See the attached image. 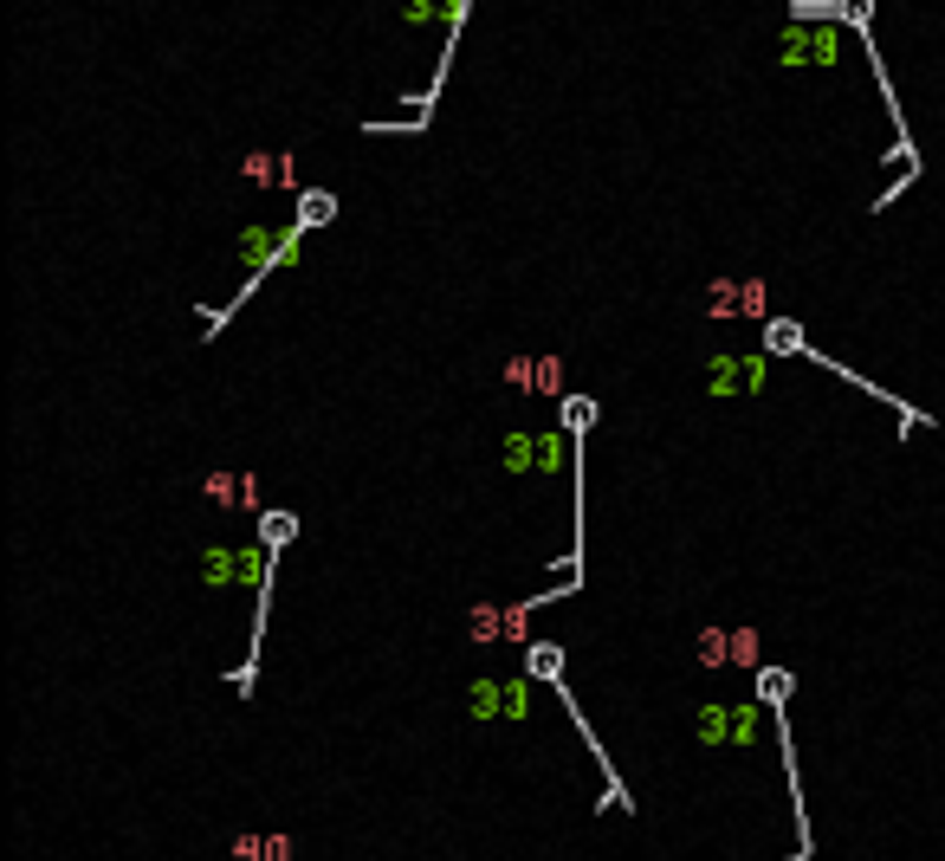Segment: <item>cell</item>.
<instances>
[{"label":"cell","mask_w":945,"mask_h":861,"mask_svg":"<svg viewBox=\"0 0 945 861\" xmlns=\"http://www.w3.org/2000/svg\"><path fill=\"white\" fill-rule=\"evenodd\" d=\"M512 382H518V389L551 395L557 382H564V363H557V357H538V363H531V357H518V363H512Z\"/></svg>","instance_id":"cell-1"},{"label":"cell","mask_w":945,"mask_h":861,"mask_svg":"<svg viewBox=\"0 0 945 861\" xmlns=\"http://www.w3.org/2000/svg\"><path fill=\"white\" fill-rule=\"evenodd\" d=\"M246 480H234V473H214L208 480V499L214 505H259V492H240Z\"/></svg>","instance_id":"cell-2"},{"label":"cell","mask_w":945,"mask_h":861,"mask_svg":"<svg viewBox=\"0 0 945 861\" xmlns=\"http://www.w3.org/2000/svg\"><path fill=\"white\" fill-rule=\"evenodd\" d=\"M758 687H764V700H784V693H790V680H784V674H764Z\"/></svg>","instance_id":"cell-3"}]
</instances>
